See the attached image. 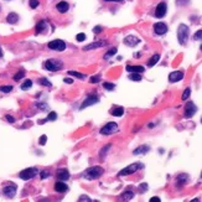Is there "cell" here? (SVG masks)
<instances>
[{"mask_svg":"<svg viewBox=\"0 0 202 202\" xmlns=\"http://www.w3.org/2000/svg\"><path fill=\"white\" fill-rule=\"evenodd\" d=\"M37 172H39V170L36 167H29V169H25L20 172V177L23 180H30V179L35 177L37 175Z\"/></svg>","mask_w":202,"mask_h":202,"instance_id":"obj_6","label":"cell"},{"mask_svg":"<svg viewBox=\"0 0 202 202\" xmlns=\"http://www.w3.org/2000/svg\"><path fill=\"white\" fill-rule=\"evenodd\" d=\"M84 200H86V201H90V200H89L87 196H82V197L79 198V201H84Z\"/></svg>","mask_w":202,"mask_h":202,"instance_id":"obj_50","label":"cell"},{"mask_svg":"<svg viewBox=\"0 0 202 202\" xmlns=\"http://www.w3.org/2000/svg\"><path fill=\"white\" fill-rule=\"evenodd\" d=\"M129 79H130V81H137V82H139V81H141V76H140L139 73L133 72L132 74H129Z\"/></svg>","mask_w":202,"mask_h":202,"instance_id":"obj_28","label":"cell"},{"mask_svg":"<svg viewBox=\"0 0 202 202\" xmlns=\"http://www.w3.org/2000/svg\"><path fill=\"white\" fill-rule=\"evenodd\" d=\"M146 188H148V185H146V183H141V185H140V191H141V192L146 191Z\"/></svg>","mask_w":202,"mask_h":202,"instance_id":"obj_47","label":"cell"},{"mask_svg":"<svg viewBox=\"0 0 202 202\" xmlns=\"http://www.w3.org/2000/svg\"><path fill=\"white\" fill-rule=\"evenodd\" d=\"M201 123H202V118H201Z\"/></svg>","mask_w":202,"mask_h":202,"instance_id":"obj_54","label":"cell"},{"mask_svg":"<svg viewBox=\"0 0 202 202\" xmlns=\"http://www.w3.org/2000/svg\"><path fill=\"white\" fill-rule=\"evenodd\" d=\"M201 176H202V174H201Z\"/></svg>","mask_w":202,"mask_h":202,"instance_id":"obj_55","label":"cell"},{"mask_svg":"<svg viewBox=\"0 0 202 202\" xmlns=\"http://www.w3.org/2000/svg\"><path fill=\"white\" fill-rule=\"evenodd\" d=\"M93 32H94V34H99V32H102V27H100V26H95V27L93 29Z\"/></svg>","mask_w":202,"mask_h":202,"instance_id":"obj_45","label":"cell"},{"mask_svg":"<svg viewBox=\"0 0 202 202\" xmlns=\"http://www.w3.org/2000/svg\"><path fill=\"white\" fill-rule=\"evenodd\" d=\"M48 176H50V171H46V170H45V171L41 172V179H46V177H48Z\"/></svg>","mask_w":202,"mask_h":202,"instance_id":"obj_44","label":"cell"},{"mask_svg":"<svg viewBox=\"0 0 202 202\" xmlns=\"http://www.w3.org/2000/svg\"><path fill=\"white\" fill-rule=\"evenodd\" d=\"M118 130V124L114 123V122H109L107 123L102 129H100V134L103 135H109V134H113Z\"/></svg>","mask_w":202,"mask_h":202,"instance_id":"obj_4","label":"cell"},{"mask_svg":"<svg viewBox=\"0 0 202 202\" xmlns=\"http://www.w3.org/2000/svg\"><path fill=\"white\" fill-rule=\"evenodd\" d=\"M29 5H30V8L36 9V8L39 6V0H30V2H29Z\"/></svg>","mask_w":202,"mask_h":202,"instance_id":"obj_36","label":"cell"},{"mask_svg":"<svg viewBox=\"0 0 202 202\" xmlns=\"http://www.w3.org/2000/svg\"><path fill=\"white\" fill-rule=\"evenodd\" d=\"M201 51H202V46H201Z\"/></svg>","mask_w":202,"mask_h":202,"instance_id":"obj_53","label":"cell"},{"mask_svg":"<svg viewBox=\"0 0 202 202\" xmlns=\"http://www.w3.org/2000/svg\"><path fill=\"white\" fill-rule=\"evenodd\" d=\"M55 190L57 191V192H66L67 190H68V186L65 183V182H56L55 183Z\"/></svg>","mask_w":202,"mask_h":202,"instance_id":"obj_19","label":"cell"},{"mask_svg":"<svg viewBox=\"0 0 202 202\" xmlns=\"http://www.w3.org/2000/svg\"><path fill=\"white\" fill-rule=\"evenodd\" d=\"M44 67L51 72H55V71H58L62 68V62L56 61V60H48L44 63Z\"/></svg>","mask_w":202,"mask_h":202,"instance_id":"obj_5","label":"cell"},{"mask_svg":"<svg viewBox=\"0 0 202 202\" xmlns=\"http://www.w3.org/2000/svg\"><path fill=\"white\" fill-rule=\"evenodd\" d=\"M46 141H47V137H46V135H42V137L40 138V141H39V143H40V145H45Z\"/></svg>","mask_w":202,"mask_h":202,"instance_id":"obj_43","label":"cell"},{"mask_svg":"<svg viewBox=\"0 0 202 202\" xmlns=\"http://www.w3.org/2000/svg\"><path fill=\"white\" fill-rule=\"evenodd\" d=\"M99 81H100V77H99V76H93V77L89 79L90 83H98Z\"/></svg>","mask_w":202,"mask_h":202,"instance_id":"obj_42","label":"cell"},{"mask_svg":"<svg viewBox=\"0 0 202 202\" xmlns=\"http://www.w3.org/2000/svg\"><path fill=\"white\" fill-rule=\"evenodd\" d=\"M3 192H4V195L6 196V197H14L15 196V193H16V186H14V185H9V186H5L4 187V190H3Z\"/></svg>","mask_w":202,"mask_h":202,"instance_id":"obj_13","label":"cell"},{"mask_svg":"<svg viewBox=\"0 0 202 202\" xmlns=\"http://www.w3.org/2000/svg\"><path fill=\"white\" fill-rule=\"evenodd\" d=\"M45 29H46V23L45 21H40L36 25V34H41L42 31H45Z\"/></svg>","mask_w":202,"mask_h":202,"instance_id":"obj_26","label":"cell"},{"mask_svg":"<svg viewBox=\"0 0 202 202\" xmlns=\"http://www.w3.org/2000/svg\"><path fill=\"white\" fill-rule=\"evenodd\" d=\"M5 118H6V120H8L9 123H14V122H15V119H14V117H11V116H6Z\"/></svg>","mask_w":202,"mask_h":202,"instance_id":"obj_46","label":"cell"},{"mask_svg":"<svg viewBox=\"0 0 202 202\" xmlns=\"http://www.w3.org/2000/svg\"><path fill=\"white\" fill-rule=\"evenodd\" d=\"M106 2H117V3H119V2H123V0H106Z\"/></svg>","mask_w":202,"mask_h":202,"instance_id":"obj_51","label":"cell"},{"mask_svg":"<svg viewBox=\"0 0 202 202\" xmlns=\"http://www.w3.org/2000/svg\"><path fill=\"white\" fill-rule=\"evenodd\" d=\"M150 202H160V198L159 197H153V198H150Z\"/></svg>","mask_w":202,"mask_h":202,"instance_id":"obj_49","label":"cell"},{"mask_svg":"<svg viewBox=\"0 0 202 202\" xmlns=\"http://www.w3.org/2000/svg\"><path fill=\"white\" fill-rule=\"evenodd\" d=\"M139 42H140V40H139L138 37H135V36H127V37L124 39V44H125L127 46H130V47L137 46Z\"/></svg>","mask_w":202,"mask_h":202,"instance_id":"obj_14","label":"cell"},{"mask_svg":"<svg viewBox=\"0 0 202 202\" xmlns=\"http://www.w3.org/2000/svg\"><path fill=\"white\" fill-rule=\"evenodd\" d=\"M57 177L60 180H68L69 179V172L66 169H60V170H57Z\"/></svg>","mask_w":202,"mask_h":202,"instance_id":"obj_17","label":"cell"},{"mask_svg":"<svg viewBox=\"0 0 202 202\" xmlns=\"http://www.w3.org/2000/svg\"><path fill=\"white\" fill-rule=\"evenodd\" d=\"M159 60H160V56H159V55H154V56L148 61V66H149V67H153L154 65H156V63L159 62Z\"/></svg>","mask_w":202,"mask_h":202,"instance_id":"obj_24","label":"cell"},{"mask_svg":"<svg viewBox=\"0 0 202 202\" xmlns=\"http://www.w3.org/2000/svg\"><path fill=\"white\" fill-rule=\"evenodd\" d=\"M188 34H190V29L188 26H186L185 24H181L177 29V40L180 42V45H185L187 39H188Z\"/></svg>","mask_w":202,"mask_h":202,"instance_id":"obj_2","label":"cell"},{"mask_svg":"<svg viewBox=\"0 0 202 202\" xmlns=\"http://www.w3.org/2000/svg\"><path fill=\"white\" fill-rule=\"evenodd\" d=\"M190 94H191V89H190V88H186V89H185V92L182 93L181 99H182V100H187V99H188V97H190Z\"/></svg>","mask_w":202,"mask_h":202,"instance_id":"obj_31","label":"cell"},{"mask_svg":"<svg viewBox=\"0 0 202 202\" xmlns=\"http://www.w3.org/2000/svg\"><path fill=\"white\" fill-rule=\"evenodd\" d=\"M56 9L61 13V14H65V13H67L68 11V9H69V5H68V3H66V2H60L57 5H56Z\"/></svg>","mask_w":202,"mask_h":202,"instance_id":"obj_16","label":"cell"},{"mask_svg":"<svg viewBox=\"0 0 202 202\" xmlns=\"http://www.w3.org/2000/svg\"><path fill=\"white\" fill-rule=\"evenodd\" d=\"M3 56V51H2V48H0V57Z\"/></svg>","mask_w":202,"mask_h":202,"instance_id":"obj_52","label":"cell"},{"mask_svg":"<svg viewBox=\"0 0 202 202\" xmlns=\"http://www.w3.org/2000/svg\"><path fill=\"white\" fill-rule=\"evenodd\" d=\"M40 84H42V86H47V87H51V83H50L46 78H41V79H40Z\"/></svg>","mask_w":202,"mask_h":202,"instance_id":"obj_41","label":"cell"},{"mask_svg":"<svg viewBox=\"0 0 202 202\" xmlns=\"http://www.w3.org/2000/svg\"><path fill=\"white\" fill-rule=\"evenodd\" d=\"M154 31L156 35H164L167 32V25L165 23H156L154 25Z\"/></svg>","mask_w":202,"mask_h":202,"instance_id":"obj_11","label":"cell"},{"mask_svg":"<svg viewBox=\"0 0 202 202\" xmlns=\"http://www.w3.org/2000/svg\"><path fill=\"white\" fill-rule=\"evenodd\" d=\"M141 167H143V164H139V162L132 164V165L127 166L125 169H123L122 171H119V176H127V175H132V174L137 172L138 170H140Z\"/></svg>","mask_w":202,"mask_h":202,"instance_id":"obj_3","label":"cell"},{"mask_svg":"<svg viewBox=\"0 0 202 202\" xmlns=\"http://www.w3.org/2000/svg\"><path fill=\"white\" fill-rule=\"evenodd\" d=\"M68 74H69V76H73V77H77V78H79V79H84V78H86L84 74H82V73H79V72H76V71H69Z\"/></svg>","mask_w":202,"mask_h":202,"instance_id":"obj_27","label":"cell"},{"mask_svg":"<svg viewBox=\"0 0 202 202\" xmlns=\"http://www.w3.org/2000/svg\"><path fill=\"white\" fill-rule=\"evenodd\" d=\"M183 78V72H181V71H175V72H171L170 74H169V81L170 82H179V81H181Z\"/></svg>","mask_w":202,"mask_h":202,"instance_id":"obj_12","label":"cell"},{"mask_svg":"<svg viewBox=\"0 0 202 202\" xmlns=\"http://www.w3.org/2000/svg\"><path fill=\"white\" fill-rule=\"evenodd\" d=\"M166 11H167V6L166 4L162 2V3H159L156 9H155V16L156 18H164L166 15Z\"/></svg>","mask_w":202,"mask_h":202,"instance_id":"obj_9","label":"cell"},{"mask_svg":"<svg viewBox=\"0 0 202 202\" xmlns=\"http://www.w3.org/2000/svg\"><path fill=\"white\" fill-rule=\"evenodd\" d=\"M111 146H112L111 144H108V145H106V146H104V148L102 149V151H100V153H99V156H100V158H102V159H103V158H104V154H107V153H108V150H109V148H111Z\"/></svg>","mask_w":202,"mask_h":202,"instance_id":"obj_32","label":"cell"},{"mask_svg":"<svg viewBox=\"0 0 202 202\" xmlns=\"http://www.w3.org/2000/svg\"><path fill=\"white\" fill-rule=\"evenodd\" d=\"M63 82H65V83L71 84V83H73V79H71V78H65V79H63Z\"/></svg>","mask_w":202,"mask_h":202,"instance_id":"obj_48","label":"cell"},{"mask_svg":"<svg viewBox=\"0 0 202 202\" xmlns=\"http://www.w3.org/2000/svg\"><path fill=\"white\" fill-rule=\"evenodd\" d=\"M112 114H113L114 117H122V116L124 114V109H123L122 107H116V108L112 111Z\"/></svg>","mask_w":202,"mask_h":202,"instance_id":"obj_25","label":"cell"},{"mask_svg":"<svg viewBox=\"0 0 202 202\" xmlns=\"http://www.w3.org/2000/svg\"><path fill=\"white\" fill-rule=\"evenodd\" d=\"M196 112H197V108H196V106H195L193 102H188L185 106V117L186 118H191Z\"/></svg>","mask_w":202,"mask_h":202,"instance_id":"obj_10","label":"cell"},{"mask_svg":"<svg viewBox=\"0 0 202 202\" xmlns=\"http://www.w3.org/2000/svg\"><path fill=\"white\" fill-rule=\"evenodd\" d=\"M48 48L53 50V51H63L66 48V42L62 40H53L48 42Z\"/></svg>","mask_w":202,"mask_h":202,"instance_id":"obj_7","label":"cell"},{"mask_svg":"<svg viewBox=\"0 0 202 202\" xmlns=\"http://www.w3.org/2000/svg\"><path fill=\"white\" fill-rule=\"evenodd\" d=\"M98 102H99V98H98L95 94H90V95H88V97L86 98V100L82 103L81 109H86L87 107L93 106V104H95V103H98Z\"/></svg>","mask_w":202,"mask_h":202,"instance_id":"obj_8","label":"cell"},{"mask_svg":"<svg viewBox=\"0 0 202 202\" xmlns=\"http://www.w3.org/2000/svg\"><path fill=\"white\" fill-rule=\"evenodd\" d=\"M76 39H77L78 42H82V41H84V39H86V34L81 32V34H78V35L76 36Z\"/></svg>","mask_w":202,"mask_h":202,"instance_id":"obj_38","label":"cell"},{"mask_svg":"<svg viewBox=\"0 0 202 202\" xmlns=\"http://www.w3.org/2000/svg\"><path fill=\"white\" fill-rule=\"evenodd\" d=\"M187 181H188V176H187V175H185V174H181V175H179V176H177V183H179L180 186L185 185Z\"/></svg>","mask_w":202,"mask_h":202,"instance_id":"obj_22","label":"cell"},{"mask_svg":"<svg viewBox=\"0 0 202 202\" xmlns=\"http://www.w3.org/2000/svg\"><path fill=\"white\" fill-rule=\"evenodd\" d=\"M24 76H25V71H24V69H20V71L14 76V79H15V81H20Z\"/></svg>","mask_w":202,"mask_h":202,"instance_id":"obj_29","label":"cell"},{"mask_svg":"<svg viewBox=\"0 0 202 202\" xmlns=\"http://www.w3.org/2000/svg\"><path fill=\"white\" fill-rule=\"evenodd\" d=\"M134 197V192L133 191H125L122 196H120V200H123V201H129V200H132Z\"/></svg>","mask_w":202,"mask_h":202,"instance_id":"obj_23","label":"cell"},{"mask_svg":"<svg viewBox=\"0 0 202 202\" xmlns=\"http://www.w3.org/2000/svg\"><path fill=\"white\" fill-rule=\"evenodd\" d=\"M190 3V0H176V4L179 5V6H185V5H187Z\"/></svg>","mask_w":202,"mask_h":202,"instance_id":"obj_37","label":"cell"},{"mask_svg":"<svg viewBox=\"0 0 202 202\" xmlns=\"http://www.w3.org/2000/svg\"><path fill=\"white\" fill-rule=\"evenodd\" d=\"M193 39H195L196 41H197V40H202V30H198V31L195 34Z\"/></svg>","mask_w":202,"mask_h":202,"instance_id":"obj_40","label":"cell"},{"mask_svg":"<svg viewBox=\"0 0 202 202\" xmlns=\"http://www.w3.org/2000/svg\"><path fill=\"white\" fill-rule=\"evenodd\" d=\"M104 170L103 167L100 166H92L89 169H87L84 172H83V179H87V180H94V179H98L103 175Z\"/></svg>","mask_w":202,"mask_h":202,"instance_id":"obj_1","label":"cell"},{"mask_svg":"<svg viewBox=\"0 0 202 202\" xmlns=\"http://www.w3.org/2000/svg\"><path fill=\"white\" fill-rule=\"evenodd\" d=\"M116 53H117V48H116V47H113L112 50H109V51H108V52L104 55V58H109L111 56H113V55H116Z\"/></svg>","mask_w":202,"mask_h":202,"instance_id":"obj_34","label":"cell"},{"mask_svg":"<svg viewBox=\"0 0 202 202\" xmlns=\"http://www.w3.org/2000/svg\"><path fill=\"white\" fill-rule=\"evenodd\" d=\"M148 151H149V146L143 145V146H139L138 149H135V150L133 151V154H134V155H138V154H145V153H148Z\"/></svg>","mask_w":202,"mask_h":202,"instance_id":"obj_21","label":"cell"},{"mask_svg":"<svg viewBox=\"0 0 202 202\" xmlns=\"http://www.w3.org/2000/svg\"><path fill=\"white\" fill-rule=\"evenodd\" d=\"M0 90L4 92V93H9L13 90V86H2L0 87Z\"/></svg>","mask_w":202,"mask_h":202,"instance_id":"obj_33","label":"cell"},{"mask_svg":"<svg viewBox=\"0 0 202 202\" xmlns=\"http://www.w3.org/2000/svg\"><path fill=\"white\" fill-rule=\"evenodd\" d=\"M56 118H57L56 112H51V113L47 116V120H56Z\"/></svg>","mask_w":202,"mask_h":202,"instance_id":"obj_39","label":"cell"},{"mask_svg":"<svg viewBox=\"0 0 202 202\" xmlns=\"http://www.w3.org/2000/svg\"><path fill=\"white\" fill-rule=\"evenodd\" d=\"M18 20H19V16H18V14H15V13H10V14L6 16V21H8L9 24H16Z\"/></svg>","mask_w":202,"mask_h":202,"instance_id":"obj_20","label":"cell"},{"mask_svg":"<svg viewBox=\"0 0 202 202\" xmlns=\"http://www.w3.org/2000/svg\"><path fill=\"white\" fill-rule=\"evenodd\" d=\"M32 86V81H30V79H26L24 83H23V86H21V88L24 89V90H26V89H29L30 87Z\"/></svg>","mask_w":202,"mask_h":202,"instance_id":"obj_30","label":"cell"},{"mask_svg":"<svg viewBox=\"0 0 202 202\" xmlns=\"http://www.w3.org/2000/svg\"><path fill=\"white\" fill-rule=\"evenodd\" d=\"M107 42L106 41H98V42H92L89 45H87L83 50L84 51H89V50H94V48H98V47H102V46H106Z\"/></svg>","mask_w":202,"mask_h":202,"instance_id":"obj_15","label":"cell"},{"mask_svg":"<svg viewBox=\"0 0 202 202\" xmlns=\"http://www.w3.org/2000/svg\"><path fill=\"white\" fill-rule=\"evenodd\" d=\"M103 87H104L106 89H108V90H113V89L116 88V86H114L113 83H109V82H104V83H103Z\"/></svg>","mask_w":202,"mask_h":202,"instance_id":"obj_35","label":"cell"},{"mask_svg":"<svg viewBox=\"0 0 202 202\" xmlns=\"http://www.w3.org/2000/svg\"><path fill=\"white\" fill-rule=\"evenodd\" d=\"M127 71L128 72H135V73H141L145 71V68L143 66H127Z\"/></svg>","mask_w":202,"mask_h":202,"instance_id":"obj_18","label":"cell"}]
</instances>
